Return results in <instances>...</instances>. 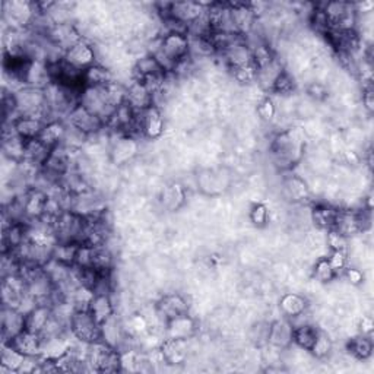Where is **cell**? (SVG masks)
<instances>
[{"mask_svg":"<svg viewBox=\"0 0 374 374\" xmlns=\"http://www.w3.org/2000/svg\"><path fill=\"white\" fill-rule=\"evenodd\" d=\"M2 339L3 343L10 342L25 329V314L18 309L2 306Z\"/></svg>","mask_w":374,"mask_h":374,"instance_id":"603a6c76","label":"cell"},{"mask_svg":"<svg viewBox=\"0 0 374 374\" xmlns=\"http://www.w3.org/2000/svg\"><path fill=\"white\" fill-rule=\"evenodd\" d=\"M319 334H320V329L316 327L311 323L295 325L294 332H293V343H295L298 348L310 352Z\"/></svg>","mask_w":374,"mask_h":374,"instance_id":"836d02e7","label":"cell"},{"mask_svg":"<svg viewBox=\"0 0 374 374\" xmlns=\"http://www.w3.org/2000/svg\"><path fill=\"white\" fill-rule=\"evenodd\" d=\"M79 246L81 244H76V243H56L53 247L51 259H54V261L57 262H62L67 266H74Z\"/></svg>","mask_w":374,"mask_h":374,"instance_id":"60d3db41","label":"cell"},{"mask_svg":"<svg viewBox=\"0 0 374 374\" xmlns=\"http://www.w3.org/2000/svg\"><path fill=\"white\" fill-rule=\"evenodd\" d=\"M126 103L139 113L155 104V95L142 82L132 79L126 85Z\"/></svg>","mask_w":374,"mask_h":374,"instance_id":"7402d4cb","label":"cell"},{"mask_svg":"<svg viewBox=\"0 0 374 374\" xmlns=\"http://www.w3.org/2000/svg\"><path fill=\"white\" fill-rule=\"evenodd\" d=\"M26 357L15 350L9 343H2V354H0V366L2 371L21 373L26 364Z\"/></svg>","mask_w":374,"mask_h":374,"instance_id":"1f68e13d","label":"cell"},{"mask_svg":"<svg viewBox=\"0 0 374 374\" xmlns=\"http://www.w3.org/2000/svg\"><path fill=\"white\" fill-rule=\"evenodd\" d=\"M2 18L10 30L26 31L33 26L40 15L37 2H24V0H8L2 3Z\"/></svg>","mask_w":374,"mask_h":374,"instance_id":"277c9868","label":"cell"},{"mask_svg":"<svg viewBox=\"0 0 374 374\" xmlns=\"http://www.w3.org/2000/svg\"><path fill=\"white\" fill-rule=\"evenodd\" d=\"M284 66L281 65V62L278 59L272 60L269 65L259 67L256 72V83L261 86L263 91L270 92L273 88V83L277 82V79L281 76V74L284 72Z\"/></svg>","mask_w":374,"mask_h":374,"instance_id":"d6a6232c","label":"cell"},{"mask_svg":"<svg viewBox=\"0 0 374 374\" xmlns=\"http://www.w3.org/2000/svg\"><path fill=\"white\" fill-rule=\"evenodd\" d=\"M13 348L18 350L21 354H24L26 358H37L42 355V350H44V339L37 332L33 330L24 329L15 338L8 342Z\"/></svg>","mask_w":374,"mask_h":374,"instance_id":"d6986e66","label":"cell"},{"mask_svg":"<svg viewBox=\"0 0 374 374\" xmlns=\"http://www.w3.org/2000/svg\"><path fill=\"white\" fill-rule=\"evenodd\" d=\"M67 131V124L63 119H53L44 124V129L40 133L38 139L46 143L49 148H56L57 145H60L65 139Z\"/></svg>","mask_w":374,"mask_h":374,"instance_id":"f1b7e54d","label":"cell"},{"mask_svg":"<svg viewBox=\"0 0 374 374\" xmlns=\"http://www.w3.org/2000/svg\"><path fill=\"white\" fill-rule=\"evenodd\" d=\"M373 327H374L373 319L368 318V316H363V319L359 320V334L371 336V334H373Z\"/></svg>","mask_w":374,"mask_h":374,"instance_id":"11a10c76","label":"cell"},{"mask_svg":"<svg viewBox=\"0 0 374 374\" xmlns=\"http://www.w3.org/2000/svg\"><path fill=\"white\" fill-rule=\"evenodd\" d=\"M371 225L370 209H339L334 229L342 236L351 238L366 233Z\"/></svg>","mask_w":374,"mask_h":374,"instance_id":"52a82bcc","label":"cell"},{"mask_svg":"<svg viewBox=\"0 0 374 374\" xmlns=\"http://www.w3.org/2000/svg\"><path fill=\"white\" fill-rule=\"evenodd\" d=\"M63 120L66 122V124L76 129V131L83 133L86 138L97 136L106 131V123L99 117L94 116L92 113H90L81 104H76L72 108Z\"/></svg>","mask_w":374,"mask_h":374,"instance_id":"30bf717a","label":"cell"},{"mask_svg":"<svg viewBox=\"0 0 374 374\" xmlns=\"http://www.w3.org/2000/svg\"><path fill=\"white\" fill-rule=\"evenodd\" d=\"M158 6H161V9L158 10L161 19H172L189 28L193 22L205 15L208 5L199 2H171Z\"/></svg>","mask_w":374,"mask_h":374,"instance_id":"9c48e42d","label":"cell"},{"mask_svg":"<svg viewBox=\"0 0 374 374\" xmlns=\"http://www.w3.org/2000/svg\"><path fill=\"white\" fill-rule=\"evenodd\" d=\"M47 40L51 42L53 46H56L59 50L65 51L69 50L72 46H75L76 42L83 40L81 31L76 28L74 22H66V24H54L46 34Z\"/></svg>","mask_w":374,"mask_h":374,"instance_id":"2e32d148","label":"cell"},{"mask_svg":"<svg viewBox=\"0 0 374 374\" xmlns=\"http://www.w3.org/2000/svg\"><path fill=\"white\" fill-rule=\"evenodd\" d=\"M307 310V300L297 293H286L279 300V311L285 319H298Z\"/></svg>","mask_w":374,"mask_h":374,"instance_id":"d4e9b609","label":"cell"},{"mask_svg":"<svg viewBox=\"0 0 374 374\" xmlns=\"http://www.w3.org/2000/svg\"><path fill=\"white\" fill-rule=\"evenodd\" d=\"M139 136L148 140H156L164 135L165 119L161 108L156 104L138 113Z\"/></svg>","mask_w":374,"mask_h":374,"instance_id":"8fae6325","label":"cell"},{"mask_svg":"<svg viewBox=\"0 0 374 374\" xmlns=\"http://www.w3.org/2000/svg\"><path fill=\"white\" fill-rule=\"evenodd\" d=\"M338 208H334L330 205H316L311 209V221L314 222V225L318 227L319 229H332L336 221V215H338Z\"/></svg>","mask_w":374,"mask_h":374,"instance_id":"8d00e7d4","label":"cell"},{"mask_svg":"<svg viewBox=\"0 0 374 374\" xmlns=\"http://www.w3.org/2000/svg\"><path fill=\"white\" fill-rule=\"evenodd\" d=\"M228 6L234 31L243 37L249 35L256 28L259 19L253 3H228Z\"/></svg>","mask_w":374,"mask_h":374,"instance_id":"5bb4252c","label":"cell"},{"mask_svg":"<svg viewBox=\"0 0 374 374\" xmlns=\"http://www.w3.org/2000/svg\"><path fill=\"white\" fill-rule=\"evenodd\" d=\"M51 152V148H49L46 143H42L38 138L25 140V149H24V160L25 163H30L37 167H42L46 163ZM21 161V163H22Z\"/></svg>","mask_w":374,"mask_h":374,"instance_id":"4dcf8cb0","label":"cell"},{"mask_svg":"<svg viewBox=\"0 0 374 374\" xmlns=\"http://www.w3.org/2000/svg\"><path fill=\"white\" fill-rule=\"evenodd\" d=\"M184 199H186L184 189L177 183L168 184L163 192V204L171 211L179 209L184 204Z\"/></svg>","mask_w":374,"mask_h":374,"instance_id":"b9f144b4","label":"cell"},{"mask_svg":"<svg viewBox=\"0 0 374 374\" xmlns=\"http://www.w3.org/2000/svg\"><path fill=\"white\" fill-rule=\"evenodd\" d=\"M51 318L53 307L50 304H38L30 313L25 314V329L41 335Z\"/></svg>","mask_w":374,"mask_h":374,"instance_id":"83f0119b","label":"cell"},{"mask_svg":"<svg viewBox=\"0 0 374 374\" xmlns=\"http://www.w3.org/2000/svg\"><path fill=\"white\" fill-rule=\"evenodd\" d=\"M320 8L326 17L329 31L357 30L358 15L355 12L354 3L329 2V3L320 5Z\"/></svg>","mask_w":374,"mask_h":374,"instance_id":"5b68a950","label":"cell"},{"mask_svg":"<svg viewBox=\"0 0 374 374\" xmlns=\"http://www.w3.org/2000/svg\"><path fill=\"white\" fill-rule=\"evenodd\" d=\"M88 311L94 316L95 320L103 325L110 318L116 314V309H114L113 300L110 294H95L91 300Z\"/></svg>","mask_w":374,"mask_h":374,"instance_id":"f546056e","label":"cell"},{"mask_svg":"<svg viewBox=\"0 0 374 374\" xmlns=\"http://www.w3.org/2000/svg\"><path fill=\"white\" fill-rule=\"evenodd\" d=\"M284 192L285 196L293 202H306L310 199V189L307 183L298 176H291L284 181Z\"/></svg>","mask_w":374,"mask_h":374,"instance_id":"74e56055","label":"cell"},{"mask_svg":"<svg viewBox=\"0 0 374 374\" xmlns=\"http://www.w3.org/2000/svg\"><path fill=\"white\" fill-rule=\"evenodd\" d=\"M101 338L104 342H107L108 345H111V347H114L119 351L122 348V345L126 343L127 332L123 323L117 319L116 314L101 325Z\"/></svg>","mask_w":374,"mask_h":374,"instance_id":"4316f807","label":"cell"},{"mask_svg":"<svg viewBox=\"0 0 374 374\" xmlns=\"http://www.w3.org/2000/svg\"><path fill=\"white\" fill-rule=\"evenodd\" d=\"M249 217L254 227L263 228L268 225V221H269V209L263 204H254L250 209Z\"/></svg>","mask_w":374,"mask_h":374,"instance_id":"c3c4849f","label":"cell"},{"mask_svg":"<svg viewBox=\"0 0 374 374\" xmlns=\"http://www.w3.org/2000/svg\"><path fill=\"white\" fill-rule=\"evenodd\" d=\"M63 60L81 72H85L91 66L97 65V51L90 41L85 38L65 51Z\"/></svg>","mask_w":374,"mask_h":374,"instance_id":"9a60e30c","label":"cell"},{"mask_svg":"<svg viewBox=\"0 0 374 374\" xmlns=\"http://www.w3.org/2000/svg\"><path fill=\"white\" fill-rule=\"evenodd\" d=\"M294 91H295L294 78L288 74V72L284 70L281 76L277 79V82L273 83V88L270 92H275L278 95H290Z\"/></svg>","mask_w":374,"mask_h":374,"instance_id":"f6af8a7d","label":"cell"},{"mask_svg":"<svg viewBox=\"0 0 374 374\" xmlns=\"http://www.w3.org/2000/svg\"><path fill=\"white\" fill-rule=\"evenodd\" d=\"M347 252H332L329 256V262L335 269L336 275H339V272H343L347 268Z\"/></svg>","mask_w":374,"mask_h":374,"instance_id":"f907efd6","label":"cell"},{"mask_svg":"<svg viewBox=\"0 0 374 374\" xmlns=\"http://www.w3.org/2000/svg\"><path fill=\"white\" fill-rule=\"evenodd\" d=\"M114 254L107 244L92 246V269L97 272H113Z\"/></svg>","mask_w":374,"mask_h":374,"instance_id":"ab89813d","label":"cell"},{"mask_svg":"<svg viewBox=\"0 0 374 374\" xmlns=\"http://www.w3.org/2000/svg\"><path fill=\"white\" fill-rule=\"evenodd\" d=\"M307 94L314 99H323L326 97V88L322 83H311L307 88Z\"/></svg>","mask_w":374,"mask_h":374,"instance_id":"db71d44e","label":"cell"},{"mask_svg":"<svg viewBox=\"0 0 374 374\" xmlns=\"http://www.w3.org/2000/svg\"><path fill=\"white\" fill-rule=\"evenodd\" d=\"M256 72H257V67L254 66V63H252V65H247V66H241V67L233 69L231 74H233V78L238 83L249 85L252 82H256Z\"/></svg>","mask_w":374,"mask_h":374,"instance_id":"681fc988","label":"cell"},{"mask_svg":"<svg viewBox=\"0 0 374 374\" xmlns=\"http://www.w3.org/2000/svg\"><path fill=\"white\" fill-rule=\"evenodd\" d=\"M256 113L261 120L270 122V120H273V117L277 116V106H275V103H273V99L270 97H265L257 103Z\"/></svg>","mask_w":374,"mask_h":374,"instance_id":"7dc6e473","label":"cell"},{"mask_svg":"<svg viewBox=\"0 0 374 374\" xmlns=\"http://www.w3.org/2000/svg\"><path fill=\"white\" fill-rule=\"evenodd\" d=\"M306 149L304 129L298 126L285 129L273 136L269 152L272 161L279 170L288 171L301 163Z\"/></svg>","mask_w":374,"mask_h":374,"instance_id":"6da1fadb","label":"cell"},{"mask_svg":"<svg viewBox=\"0 0 374 374\" xmlns=\"http://www.w3.org/2000/svg\"><path fill=\"white\" fill-rule=\"evenodd\" d=\"M155 311L158 318L165 325L167 322L179 318V316L189 313V303H187V300L181 294H165L156 301Z\"/></svg>","mask_w":374,"mask_h":374,"instance_id":"ac0fdd59","label":"cell"},{"mask_svg":"<svg viewBox=\"0 0 374 374\" xmlns=\"http://www.w3.org/2000/svg\"><path fill=\"white\" fill-rule=\"evenodd\" d=\"M83 86H106L114 79L113 72L104 65H94L90 69H86L82 75Z\"/></svg>","mask_w":374,"mask_h":374,"instance_id":"d590c367","label":"cell"},{"mask_svg":"<svg viewBox=\"0 0 374 374\" xmlns=\"http://www.w3.org/2000/svg\"><path fill=\"white\" fill-rule=\"evenodd\" d=\"M22 206H24V218L26 222L38 221L42 218L46 212L49 202V193L40 187H30L21 195Z\"/></svg>","mask_w":374,"mask_h":374,"instance_id":"4fadbf2b","label":"cell"},{"mask_svg":"<svg viewBox=\"0 0 374 374\" xmlns=\"http://www.w3.org/2000/svg\"><path fill=\"white\" fill-rule=\"evenodd\" d=\"M10 123L13 124V129H15V132L24 140H30V139L38 138L40 133L42 132V129H44V124H46V122H42L40 119L25 117V116H19L18 119H15Z\"/></svg>","mask_w":374,"mask_h":374,"instance_id":"e575fe53","label":"cell"},{"mask_svg":"<svg viewBox=\"0 0 374 374\" xmlns=\"http://www.w3.org/2000/svg\"><path fill=\"white\" fill-rule=\"evenodd\" d=\"M196 334V322L189 313L165 323V338L190 339Z\"/></svg>","mask_w":374,"mask_h":374,"instance_id":"484cf974","label":"cell"},{"mask_svg":"<svg viewBox=\"0 0 374 374\" xmlns=\"http://www.w3.org/2000/svg\"><path fill=\"white\" fill-rule=\"evenodd\" d=\"M69 332L83 345L103 341L101 325L88 310H75L69 323Z\"/></svg>","mask_w":374,"mask_h":374,"instance_id":"ba28073f","label":"cell"},{"mask_svg":"<svg viewBox=\"0 0 374 374\" xmlns=\"http://www.w3.org/2000/svg\"><path fill=\"white\" fill-rule=\"evenodd\" d=\"M26 295V282L19 273H13V275L2 278V306L19 309Z\"/></svg>","mask_w":374,"mask_h":374,"instance_id":"e0dca14e","label":"cell"},{"mask_svg":"<svg viewBox=\"0 0 374 374\" xmlns=\"http://www.w3.org/2000/svg\"><path fill=\"white\" fill-rule=\"evenodd\" d=\"M160 355L163 361L170 366H180L189 357V339L165 338L161 342Z\"/></svg>","mask_w":374,"mask_h":374,"instance_id":"ffe728a7","label":"cell"},{"mask_svg":"<svg viewBox=\"0 0 374 374\" xmlns=\"http://www.w3.org/2000/svg\"><path fill=\"white\" fill-rule=\"evenodd\" d=\"M293 332L294 325L290 319H279L269 325V335L268 342L275 348H286L293 343Z\"/></svg>","mask_w":374,"mask_h":374,"instance_id":"cb8c5ba5","label":"cell"},{"mask_svg":"<svg viewBox=\"0 0 374 374\" xmlns=\"http://www.w3.org/2000/svg\"><path fill=\"white\" fill-rule=\"evenodd\" d=\"M348 240L345 236H342L336 229H327L326 243L330 249V252H347L348 250Z\"/></svg>","mask_w":374,"mask_h":374,"instance_id":"bcb514c9","label":"cell"},{"mask_svg":"<svg viewBox=\"0 0 374 374\" xmlns=\"http://www.w3.org/2000/svg\"><path fill=\"white\" fill-rule=\"evenodd\" d=\"M343 275L347 277V279L352 284V285H359V284H363L364 281V273L357 269V268H345L343 270Z\"/></svg>","mask_w":374,"mask_h":374,"instance_id":"f5cc1de1","label":"cell"},{"mask_svg":"<svg viewBox=\"0 0 374 374\" xmlns=\"http://www.w3.org/2000/svg\"><path fill=\"white\" fill-rule=\"evenodd\" d=\"M347 350L354 358L359 359V361H366V359H368L373 355L371 336L359 334L358 336L348 341Z\"/></svg>","mask_w":374,"mask_h":374,"instance_id":"f35d334b","label":"cell"},{"mask_svg":"<svg viewBox=\"0 0 374 374\" xmlns=\"http://www.w3.org/2000/svg\"><path fill=\"white\" fill-rule=\"evenodd\" d=\"M363 106L368 113L374 110V91L371 82H366L363 86Z\"/></svg>","mask_w":374,"mask_h":374,"instance_id":"816d5d0a","label":"cell"},{"mask_svg":"<svg viewBox=\"0 0 374 374\" xmlns=\"http://www.w3.org/2000/svg\"><path fill=\"white\" fill-rule=\"evenodd\" d=\"M13 94H15L18 117H35L46 123L53 120L44 90L33 88V86H24V88Z\"/></svg>","mask_w":374,"mask_h":374,"instance_id":"7a4b0ae2","label":"cell"},{"mask_svg":"<svg viewBox=\"0 0 374 374\" xmlns=\"http://www.w3.org/2000/svg\"><path fill=\"white\" fill-rule=\"evenodd\" d=\"M79 104L92 113L94 116L101 119L106 124L116 110L107 95L106 86H83L79 94Z\"/></svg>","mask_w":374,"mask_h":374,"instance_id":"8992f818","label":"cell"},{"mask_svg":"<svg viewBox=\"0 0 374 374\" xmlns=\"http://www.w3.org/2000/svg\"><path fill=\"white\" fill-rule=\"evenodd\" d=\"M51 82L53 78L50 72V65L44 60H30L24 74L25 86L46 90Z\"/></svg>","mask_w":374,"mask_h":374,"instance_id":"44dd1931","label":"cell"},{"mask_svg":"<svg viewBox=\"0 0 374 374\" xmlns=\"http://www.w3.org/2000/svg\"><path fill=\"white\" fill-rule=\"evenodd\" d=\"M313 277L316 281L320 282V284H329L338 277L335 269L329 262V257H320L319 261L314 263Z\"/></svg>","mask_w":374,"mask_h":374,"instance_id":"7bdbcfd3","label":"cell"},{"mask_svg":"<svg viewBox=\"0 0 374 374\" xmlns=\"http://www.w3.org/2000/svg\"><path fill=\"white\" fill-rule=\"evenodd\" d=\"M85 359L97 373H117L123 368V354L104 341L86 345Z\"/></svg>","mask_w":374,"mask_h":374,"instance_id":"3957f363","label":"cell"},{"mask_svg":"<svg viewBox=\"0 0 374 374\" xmlns=\"http://www.w3.org/2000/svg\"><path fill=\"white\" fill-rule=\"evenodd\" d=\"M139 154V140L135 136L116 135L108 148L110 161L116 165H124L131 163Z\"/></svg>","mask_w":374,"mask_h":374,"instance_id":"7c38bea8","label":"cell"},{"mask_svg":"<svg viewBox=\"0 0 374 374\" xmlns=\"http://www.w3.org/2000/svg\"><path fill=\"white\" fill-rule=\"evenodd\" d=\"M332 348H334V343L332 341H330V338L327 336V334H325L323 330H320V334L318 336V339H316L313 348H311V354L319 358V359H323L326 358L330 352H332Z\"/></svg>","mask_w":374,"mask_h":374,"instance_id":"ee69618b","label":"cell"}]
</instances>
